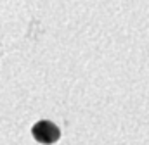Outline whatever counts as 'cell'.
I'll list each match as a JSON object with an SVG mask.
<instances>
[{
  "mask_svg": "<svg viewBox=\"0 0 149 145\" xmlns=\"http://www.w3.org/2000/svg\"><path fill=\"white\" fill-rule=\"evenodd\" d=\"M31 135H33V138L37 142H40V144L50 145V144H56L59 140L61 131L50 121H38L37 124L31 128Z\"/></svg>",
  "mask_w": 149,
  "mask_h": 145,
  "instance_id": "obj_1",
  "label": "cell"
}]
</instances>
